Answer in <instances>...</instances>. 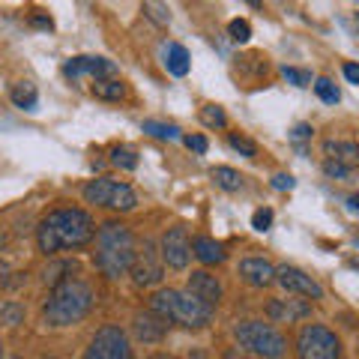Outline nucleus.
<instances>
[{
    "label": "nucleus",
    "instance_id": "1",
    "mask_svg": "<svg viewBox=\"0 0 359 359\" xmlns=\"http://www.w3.org/2000/svg\"><path fill=\"white\" fill-rule=\"evenodd\" d=\"M93 237H96V224L90 219V212L75 210V207H63V210L48 212L36 228L39 252H45V255L81 249V245H87Z\"/></svg>",
    "mask_w": 359,
    "mask_h": 359
},
{
    "label": "nucleus",
    "instance_id": "2",
    "mask_svg": "<svg viewBox=\"0 0 359 359\" xmlns=\"http://www.w3.org/2000/svg\"><path fill=\"white\" fill-rule=\"evenodd\" d=\"M93 287L78 278H66L51 290V297L42 306V318L48 327H72V323L84 320L90 309H93Z\"/></svg>",
    "mask_w": 359,
    "mask_h": 359
},
{
    "label": "nucleus",
    "instance_id": "3",
    "mask_svg": "<svg viewBox=\"0 0 359 359\" xmlns=\"http://www.w3.org/2000/svg\"><path fill=\"white\" fill-rule=\"evenodd\" d=\"M135 237L126 224L108 222L96 231V266L102 269L108 278L126 276L135 264Z\"/></svg>",
    "mask_w": 359,
    "mask_h": 359
},
{
    "label": "nucleus",
    "instance_id": "4",
    "mask_svg": "<svg viewBox=\"0 0 359 359\" xmlns=\"http://www.w3.org/2000/svg\"><path fill=\"white\" fill-rule=\"evenodd\" d=\"M150 311H156L168 323H180V327H186V330H201L212 320L210 306L195 299L189 290H174V287L156 290L150 297Z\"/></svg>",
    "mask_w": 359,
    "mask_h": 359
},
{
    "label": "nucleus",
    "instance_id": "5",
    "mask_svg": "<svg viewBox=\"0 0 359 359\" xmlns=\"http://www.w3.org/2000/svg\"><path fill=\"white\" fill-rule=\"evenodd\" d=\"M233 335H237V341H240L249 353H255V356H264V359H285V353H287L285 335L278 332L273 323H264V320H243V323H237V327H233Z\"/></svg>",
    "mask_w": 359,
    "mask_h": 359
},
{
    "label": "nucleus",
    "instance_id": "6",
    "mask_svg": "<svg viewBox=\"0 0 359 359\" xmlns=\"http://www.w3.org/2000/svg\"><path fill=\"white\" fill-rule=\"evenodd\" d=\"M84 201L93 207H105V210H120V212H129L138 204L132 186L129 183H120V180H111V177H99V180H90L84 186Z\"/></svg>",
    "mask_w": 359,
    "mask_h": 359
},
{
    "label": "nucleus",
    "instance_id": "7",
    "mask_svg": "<svg viewBox=\"0 0 359 359\" xmlns=\"http://www.w3.org/2000/svg\"><path fill=\"white\" fill-rule=\"evenodd\" d=\"M297 353L299 359H339L341 341L332 330L320 327V323H309V327H302L297 339Z\"/></svg>",
    "mask_w": 359,
    "mask_h": 359
},
{
    "label": "nucleus",
    "instance_id": "8",
    "mask_svg": "<svg viewBox=\"0 0 359 359\" xmlns=\"http://www.w3.org/2000/svg\"><path fill=\"white\" fill-rule=\"evenodd\" d=\"M81 359H132V347H129L126 332L114 327V323H108V327H102L90 339Z\"/></svg>",
    "mask_w": 359,
    "mask_h": 359
},
{
    "label": "nucleus",
    "instance_id": "9",
    "mask_svg": "<svg viewBox=\"0 0 359 359\" xmlns=\"http://www.w3.org/2000/svg\"><path fill=\"white\" fill-rule=\"evenodd\" d=\"M159 252L150 240H144V245L135 252V264H132V282L138 287H153L162 282V261Z\"/></svg>",
    "mask_w": 359,
    "mask_h": 359
},
{
    "label": "nucleus",
    "instance_id": "10",
    "mask_svg": "<svg viewBox=\"0 0 359 359\" xmlns=\"http://www.w3.org/2000/svg\"><path fill=\"white\" fill-rule=\"evenodd\" d=\"M159 255L171 269H186L189 257H192V243H189L186 228H180V224L177 228H168L159 245Z\"/></svg>",
    "mask_w": 359,
    "mask_h": 359
},
{
    "label": "nucleus",
    "instance_id": "11",
    "mask_svg": "<svg viewBox=\"0 0 359 359\" xmlns=\"http://www.w3.org/2000/svg\"><path fill=\"white\" fill-rule=\"evenodd\" d=\"M276 282L282 285L287 294H299V297H309V299H323V287L314 282L309 273H302L299 266H278L276 269Z\"/></svg>",
    "mask_w": 359,
    "mask_h": 359
},
{
    "label": "nucleus",
    "instance_id": "12",
    "mask_svg": "<svg viewBox=\"0 0 359 359\" xmlns=\"http://www.w3.org/2000/svg\"><path fill=\"white\" fill-rule=\"evenodd\" d=\"M63 75L72 78V81H81V78H99L105 75H114V63L105 60V57H90V54H81V57H69L63 63Z\"/></svg>",
    "mask_w": 359,
    "mask_h": 359
},
{
    "label": "nucleus",
    "instance_id": "13",
    "mask_svg": "<svg viewBox=\"0 0 359 359\" xmlns=\"http://www.w3.org/2000/svg\"><path fill=\"white\" fill-rule=\"evenodd\" d=\"M186 290H189V294H192L195 299L204 302V306H210V309H216L219 299H222V285H219V278L210 276V273H204V269H198V273L189 276Z\"/></svg>",
    "mask_w": 359,
    "mask_h": 359
},
{
    "label": "nucleus",
    "instance_id": "14",
    "mask_svg": "<svg viewBox=\"0 0 359 359\" xmlns=\"http://www.w3.org/2000/svg\"><path fill=\"white\" fill-rule=\"evenodd\" d=\"M311 314V306L302 299H273L266 306V318L273 323H297Z\"/></svg>",
    "mask_w": 359,
    "mask_h": 359
},
{
    "label": "nucleus",
    "instance_id": "15",
    "mask_svg": "<svg viewBox=\"0 0 359 359\" xmlns=\"http://www.w3.org/2000/svg\"><path fill=\"white\" fill-rule=\"evenodd\" d=\"M240 276L252 287H266L276 282V266L264 257H245V261H240Z\"/></svg>",
    "mask_w": 359,
    "mask_h": 359
},
{
    "label": "nucleus",
    "instance_id": "16",
    "mask_svg": "<svg viewBox=\"0 0 359 359\" xmlns=\"http://www.w3.org/2000/svg\"><path fill=\"white\" fill-rule=\"evenodd\" d=\"M168 323L165 318H159L156 311H144V314H135V335H138V341H162L165 339V332H168Z\"/></svg>",
    "mask_w": 359,
    "mask_h": 359
},
{
    "label": "nucleus",
    "instance_id": "17",
    "mask_svg": "<svg viewBox=\"0 0 359 359\" xmlns=\"http://www.w3.org/2000/svg\"><path fill=\"white\" fill-rule=\"evenodd\" d=\"M323 153L330 156V162H339L344 168H353L359 162V144L353 141H327L323 144Z\"/></svg>",
    "mask_w": 359,
    "mask_h": 359
},
{
    "label": "nucleus",
    "instance_id": "18",
    "mask_svg": "<svg viewBox=\"0 0 359 359\" xmlns=\"http://www.w3.org/2000/svg\"><path fill=\"white\" fill-rule=\"evenodd\" d=\"M189 66H192V60H189V51L183 48V45L180 42L168 45L165 48V69L174 78H183V75H189Z\"/></svg>",
    "mask_w": 359,
    "mask_h": 359
},
{
    "label": "nucleus",
    "instance_id": "19",
    "mask_svg": "<svg viewBox=\"0 0 359 359\" xmlns=\"http://www.w3.org/2000/svg\"><path fill=\"white\" fill-rule=\"evenodd\" d=\"M192 255L198 257L201 264H222L224 261V249L216 240H210V237H198L192 243Z\"/></svg>",
    "mask_w": 359,
    "mask_h": 359
},
{
    "label": "nucleus",
    "instance_id": "20",
    "mask_svg": "<svg viewBox=\"0 0 359 359\" xmlns=\"http://www.w3.org/2000/svg\"><path fill=\"white\" fill-rule=\"evenodd\" d=\"M9 96H13L15 108H21V111H33L39 105V90H36V84H30V81H18Z\"/></svg>",
    "mask_w": 359,
    "mask_h": 359
},
{
    "label": "nucleus",
    "instance_id": "21",
    "mask_svg": "<svg viewBox=\"0 0 359 359\" xmlns=\"http://www.w3.org/2000/svg\"><path fill=\"white\" fill-rule=\"evenodd\" d=\"M210 177H212V183H216L222 192H240V189H243V177H240V171H233V168H228V165L212 168Z\"/></svg>",
    "mask_w": 359,
    "mask_h": 359
},
{
    "label": "nucleus",
    "instance_id": "22",
    "mask_svg": "<svg viewBox=\"0 0 359 359\" xmlns=\"http://www.w3.org/2000/svg\"><path fill=\"white\" fill-rule=\"evenodd\" d=\"M93 93L99 99H108V102H117V99L126 96V87H123V81H114V78H99V81H93Z\"/></svg>",
    "mask_w": 359,
    "mask_h": 359
},
{
    "label": "nucleus",
    "instance_id": "23",
    "mask_svg": "<svg viewBox=\"0 0 359 359\" xmlns=\"http://www.w3.org/2000/svg\"><path fill=\"white\" fill-rule=\"evenodd\" d=\"M144 132L153 135V138H162V141H177V138H180V126H174V123L147 120V123H144Z\"/></svg>",
    "mask_w": 359,
    "mask_h": 359
},
{
    "label": "nucleus",
    "instance_id": "24",
    "mask_svg": "<svg viewBox=\"0 0 359 359\" xmlns=\"http://www.w3.org/2000/svg\"><path fill=\"white\" fill-rule=\"evenodd\" d=\"M25 320V309L13 299H0V323H9V327H18Z\"/></svg>",
    "mask_w": 359,
    "mask_h": 359
},
{
    "label": "nucleus",
    "instance_id": "25",
    "mask_svg": "<svg viewBox=\"0 0 359 359\" xmlns=\"http://www.w3.org/2000/svg\"><path fill=\"white\" fill-rule=\"evenodd\" d=\"M201 123L210 129H222L224 123H228V114H224L222 105H204L201 108Z\"/></svg>",
    "mask_w": 359,
    "mask_h": 359
},
{
    "label": "nucleus",
    "instance_id": "26",
    "mask_svg": "<svg viewBox=\"0 0 359 359\" xmlns=\"http://www.w3.org/2000/svg\"><path fill=\"white\" fill-rule=\"evenodd\" d=\"M314 93H318V96H320L327 105H335V102H339V99H341L339 87H335V84L330 81V78H318V81H314Z\"/></svg>",
    "mask_w": 359,
    "mask_h": 359
},
{
    "label": "nucleus",
    "instance_id": "27",
    "mask_svg": "<svg viewBox=\"0 0 359 359\" xmlns=\"http://www.w3.org/2000/svg\"><path fill=\"white\" fill-rule=\"evenodd\" d=\"M228 144H231V147L237 150V153H243L245 159H255V156H257V147H255V141H249V138H245V135H237V132H233L231 138H228Z\"/></svg>",
    "mask_w": 359,
    "mask_h": 359
},
{
    "label": "nucleus",
    "instance_id": "28",
    "mask_svg": "<svg viewBox=\"0 0 359 359\" xmlns=\"http://www.w3.org/2000/svg\"><path fill=\"white\" fill-rule=\"evenodd\" d=\"M228 33H231L233 42H249L252 39V27H249V21L245 18H233L228 25Z\"/></svg>",
    "mask_w": 359,
    "mask_h": 359
},
{
    "label": "nucleus",
    "instance_id": "29",
    "mask_svg": "<svg viewBox=\"0 0 359 359\" xmlns=\"http://www.w3.org/2000/svg\"><path fill=\"white\" fill-rule=\"evenodd\" d=\"M282 75H285V81L294 84V87H309V84H311V75H309L306 69H294V66H285Z\"/></svg>",
    "mask_w": 359,
    "mask_h": 359
},
{
    "label": "nucleus",
    "instance_id": "30",
    "mask_svg": "<svg viewBox=\"0 0 359 359\" xmlns=\"http://www.w3.org/2000/svg\"><path fill=\"white\" fill-rule=\"evenodd\" d=\"M111 162H114L117 168H126V171H132V168L138 165V156H135L132 150H126V147H117L114 153H111Z\"/></svg>",
    "mask_w": 359,
    "mask_h": 359
},
{
    "label": "nucleus",
    "instance_id": "31",
    "mask_svg": "<svg viewBox=\"0 0 359 359\" xmlns=\"http://www.w3.org/2000/svg\"><path fill=\"white\" fill-rule=\"evenodd\" d=\"M144 13H147L153 21H159V25H168V21H171L168 6H159V4H144Z\"/></svg>",
    "mask_w": 359,
    "mask_h": 359
},
{
    "label": "nucleus",
    "instance_id": "32",
    "mask_svg": "<svg viewBox=\"0 0 359 359\" xmlns=\"http://www.w3.org/2000/svg\"><path fill=\"white\" fill-rule=\"evenodd\" d=\"M269 224H273V210H257L255 216H252V228L255 231H269Z\"/></svg>",
    "mask_w": 359,
    "mask_h": 359
},
{
    "label": "nucleus",
    "instance_id": "33",
    "mask_svg": "<svg viewBox=\"0 0 359 359\" xmlns=\"http://www.w3.org/2000/svg\"><path fill=\"white\" fill-rule=\"evenodd\" d=\"M269 186H273L276 192H290V189L297 186V180L290 177V174H276L273 180H269Z\"/></svg>",
    "mask_w": 359,
    "mask_h": 359
},
{
    "label": "nucleus",
    "instance_id": "34",
    "mask_svg": "<svg viewBox=\"0 0 359 359\" xmlns=\"http://www.w3.org/2000/svg\"><path fill=\"white\" fill-rule=\"evenodd\" d=\"M186 147H189V150H195V153H207L210 144H207L204 135H186Z\"/></svg>",
    "mask_w": 359,
    "mask_h": 359
},
{
    "label": "nucleus",
    "instance_id": "35",
    "mask_svg": "<svg viewBox=\"0 0 359 359\" xmlns=\"http://www.w3.org/2000/svg\"><path fill=\"white\" fill-rule=\"evenodd\" d=\"M323 171H327V177H339V180H344L347 174H351V168H344V165H339V162H323Z\"/></svg>",
    "mask_w": 359,
    "mask_h": 359
},
{
    "label": "nucleus",
    "instance_id": "36",
    "mask_svg": "<svg viewBox=\"0 0 359 359\" xmlns=\"http://www.w3.org/2000/svg\"><path fill=\"white\" fill-rule=\"evenodd\" d=\"M311 126H309V123H297V126H294V132H290V138H294V141H306V138H311Z\"/></svg>",
    "mask_w": 359,
    "mask_h": 359
},
{
    "label": "nucleus",
    "instance_id": "37",
    "mask_svg": "<svg viewBox=\"0 0 359 359\" xmlns=\"http://www.w3.org/2000/svg\"><path fill=\"white\" fill-rule=\"evenodd\" d=\"M344 78L359 87V63H344Z\"/></svg>",
    "mask_w": 359,
    "mask_h": 359
},
{
    "label": "nucleus",
    "instance_id": "38",
    "mask_svg": "<svg viewBox=\"0 0 359 359\" xmlns=\"http://www.w3.org/2000/svg\"><path fill=\"white\" fill-rule=\"evenodd\" d=\"M347 207H351V212H359V195H351V198H347Z\"/></svg>",
    "mask_w": 359,
    "mask_h": 359
},
{
    "label": "nucleus",
    "instance_id": "39",
    "mask_svg": "<svg viewBox=\"0 0 359 359\" xmlns=\"http://www.w3.org/2000/svg\"><path fill=\"white\" fill-rule=\"evenodd\" d=\"M33 25H36V27H48V30H51V18H33Z\"/></svg>",
    "mask_w": 359,
    "mask_h": 359
},
{
    "label": "nucleus",
    "instance_id": "40",
    "mask_svg": "<svg viewBox=\"0 0 359 359\" xmlns=\"http://www.w3.org/2000/svg\"><path fill=\"white\" fill-rule=\"evenodd\" d=\"M224 359H249V356L240 353V351H228V353H224Z\"/></svg>",
    "mask_w": 359,
    "mask_h": 359
},
{
    "label": "nucleus",
    "instance_id": "41",
    "mask_svg": "<svg viewBox=\"0 0 359 359\" xmlns=\"http://www.w3.org/2000/svg\"><path fill=\"white\" fill-rule=\"evenodd\" d=\"M189 359H210L207 353H201V351H192V353H189Z\"/></svg>",
    "mask_w": 359,
    "mask_h": 359
},
{
    "label": "nucleus",
    "instance_id": "42",
    "mask_svg": "<svg viewBox=\"0 0 359 359\" xmlns=\"http://www.w3.org/2000/svg\"><path fill=\"white\" fill-rule=\"evenodd\" d=\"M6 273H9V266H6V264H4V261H0V278H4V276H6Z\"/></svg>",
    "mask_w": 359,
    "mask_h": 359
},
{
    "label": "nucleus",
    "instance_id": "43",
    "mask_svg": "<svg viewBox=\"0 0 359 359\" xmlns=\"http://www.w3.org/2000/svg\"><path fill=\"white\" fill-rule=\"evenodd\" d=\"M4 243H6V231H4V228H0V245H4Z\"/></svg>",
    "mask_w": 359,
    "mask_h": 359
},
{
    "label": "nucleus",
    "instance_id": "44",
    "mask_svg": "<svg viewBox=\"0 0 359 359\" xmlns=\"http://www.w3.org/2000/svg\"><path fill=\"white\" fill-rule=\"evenodd\" d=\"M150 359H174V356H165V353H156V356H150Z\"/></svg>",
    "mask_w": 359,
    "mask_h": 359
},
{
    "label": "nucleus",
    "instance_id": "45",
    "mask_svg": "<svg viewBox=\"0 0 359 359\" xmlns=\"http://www.w3.org/2000/svg\"><path fill=\"white\" fill-rule=\"evenodd\" d=\"M0 359H4V341H0Z\"/></svg>",
    "mask_w": 359,
    "mask_h": 359
},
{
    "label": "nucleus",
    "instance_id": "46",
    "mask_svg": "<svg viewBox=\"0 0 359 359\" xmlns=\"http://www.w3.org/2000/svg\"><path fill=\"white\" fill-rule=\"evenodd\" d=\"M356 245H359V240H356Z\"/></svg>",
    "mask_w": 359,
    "mask_h": 359
},
{
    "label": "nucleus",
    "instance_id": "47",
    "mask_svg": "<svg viewBox=\"0 0 359 359\" xmlns=\"http://www.w3.org/2000/svg\"><path fill=\"white\" fill-rule=\"evenodd\" d=\"M356 347H359V341H356Z\"/></svg>",
    "mask_w": 359,
    "mask_h": 359
},
{
    "label": "nucleus",
    "instance_id": "48",
    "mask_svg": "<svg viewBox=\"0 0 359 359\" xmlns=\"http://www.w3.org/2000/svg\"><path fill=\"white\" fill-rule=\"evenodd\" d=\"M13 359H18V356H13Z\"/></svg>",
    "mask_w": 359,
    "mask_h": 359
},
{
    "label": "nucleus",
    "instance_id": "49",
    "mask_svg": "<svg viewBox=\"0 0 359 359\" xmlns=\"http://www.w3.org/2000/svg\"><path fill=\"white\" fill-rule=\"evenodd\" d=\"M48 359H54V356H48Z\"/></svg>",
    "mask_w": 359,
    "mask_h": 359
}]
</instances>
